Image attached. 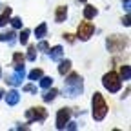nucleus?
Returning a JSON list of instances; mask_svg holds the SVG:
<instances>
[{
	"label": "nucleus",
	"instance_id": "obj_25",
	"mask_svg": "<svg viewBox=\"0 0 131 131\" xmlns=\"http://www.w3.org/2000/svg\"><path fill=\"white\" fill-rule=\"evenodd\" d=\"M37 51H42V53H47V51H49V44H47L44 38L37 44Z\"/></svg>",
	"mask_w": 131,
	"mask_h": 131
},
{
	"label": "nucleus",
	"instance_id": "obj_6",
	"mask_svg": "<svg viewBox=\"0 0 131 131\" xmlns=\"http://www.w3.org/2000/svg\"><path fill=\"white\" fill-rule=\"evenodd\" d=\"M46 118H47V111H46V107H42V106L29 107V109L26 111V120H27L29 124H33V122H44Z\"/></svg>",
	"mask_w": 131,
	"mask_h": 131
},
{
	"label": "nucleus",
	"instance_id": "obj_7",
	"mask_svg": "<svg viewBox=\"0 0 131 131\" xmlns=\"http://www.w3.org/2000/svg\"><path fill=\"white\" fill-rule=\"evenodd\" d=\"M26 78V66H18V68H15V73L13 75H7L6 77V82L9 86L16 88V86H22V80Z\"/></svg>",
	"mask_w": 131,
	"mask_h": 131
},
{
	"label": "nucleus",
	"instance_id": "obj_11",
	"mask_svg": "<svg viewBox=\"0 0 131 131\" xmlns=\"http://www.w3.org/2000/svg\"><path fill=\"white\" fill-rule=\"evenodd\" d=\"M49 58H51L53 62H58L62 57H64V47L62 46H55V47H49V51H47Z\"/></svg>",
	"mask_w": 131,
	"mask_h": 131
},
{
	"label": "nucleus",
	"instance_id": "obj_18",
	"mask_svg": "<svg viewBox=\"0 0 131 131\" xmlns=\"http://www.w3.org/2000/svg\"><path fill=\"white\" fill-rule=\"evenodd\" d=\"M38 84H40L42 89L51 88V86H53V77H46V75H42V77L38 78Z\"/></svg>",
	"mask_w": 131,
	"mask_h": 131
},
{
	"label": "nucleus",
	"instance_id": "obj_13",
	"mask_svg": "<svg viewBox=\"0 0 131 131\" xmlns=\"http://www.w3.org/2000/svg\"><path fill=\"white\" fill-rule=\"evenodd\" d=\"M58 62H60V64H58V73H60L62 77H66V75L71 71V66H73V64H71V60H69V58H66V60H62V58H60Z\"/></svg>",
	"mask_w": 131,
	"mask_h": 131
},
{
	"label": "nucleus",
	"instance_id": "obj_17",
	"mask_svg": "<svg viewBox=\"0 0 131 131\" xmlns=\"http://www.w3.org/2000/svg\"><path fill=\"white\" fill-rule=\"evenodd\" d=\"M33 33H35V38H37V40H42V38L47 35V24H46V22L38 24V26L35 27V31H33Z\"/></svg>",
	"mask_w": 131,
	"mask_h": 131
},
{
	"label": "nucleus",
	"instance_id": "obj_2",
	"mask_svg": "<svg viewBox=\"0 0 131 131\" xmlns=\"http://www.w3.org/2000/svg\"><path fill=\"white\" fill-rule=\"evenodd\" d=\"M107 111H109V107H107L106 98L100 93H93V96H91V117L96 122H100V120L106 118Z\"/></svg>",
	"mask_w": 131,
	"mask_h": 131
},
{
	"label": "nucleus",
	"instance_id": "obj_32",
	"mask_svg": "<svg viewBox=\"0 0 131 131\" xmlns=\"http://www.w3.org/2000/svg\"><path fill=\"white\" fill-rule=\"evenodd\" d=\"M77 2H82V4H86V2H88V0H77Z\"/></svg>",
	"mask_w": 131,
	"mask_h": 131
},
{
	"label": "nucleus",
	"instance_id": "obj_34",
	"mask_svg": "<svg viewBox=\"0 0 131 131\" xmlns=\"http://www.w3.org/2000/svg\"><path fill=\"white\" fill-rule=\"evenodd\" d=\"M0 78H2V69H0Z\"/></svg>",
	"mask_w": 131,
	"mask_h": 131
},
{
	"label": "nucleus",
	"instance_id": "obj_1",
	"mask_svg": "<svg viewBox=\"0 0 131 131\" xmlns=\"http://www.w3.org/2000/svg\"><path fill=\"white\" fill-rule=\"evenodd\" d=\"M84 91V78H82L78 73H71L66 77L64 80V96H69V98H77L82 95Z\"/></svg>",
	"mask_w": 131,
	"mask_h": 131
},
{
	"label": "nucleus",
	"instance_id": "obj_23",
	"mask_svg": "<svg viewBox=\"0 0 131 131\" xmlns=\"http://www.w3.org/2000/svg\"><path fill=\"white\" fill-rule=\"evenodd\" d=\"M26 60H29V62H35V60H37V46H27Z\"/></svg>",
	"mask_w": 131,
	"mask_h": 131
},
{
	"label": "nucleus",
	"instance_id": "obj_3",
	"mask_svg": "<svg viewBox=\"0 0 131 131\" xmlns=\"http://www.w3.org/2000/svg\"><path fill=\"white\" fill-rule=\"evenodd\" d=\"M102 86L109 91V93H118L122 88V78L117 71H109L102 77Z\"/></svg>",
	"mask_w": 131,
	"mask_h": 131
},
{
	"label": "nucleus",
	"instance_id": "obj_22",
	"mask_svg": "<svg viewBox=\"0 0 131 131\" xmlns=\"http://www.w3.org/2000/svg\"><path fill=\"white\" fill-rule=\"evenodd\" d=\"M42 75H44V71H42L40 68H35V69H31V71L27 73V78H29V80H33V82H37Z\"/></svg>",
	"mask_w": 131,
	"mask_h": 131
},
{
	"label": "nucleus",
	"instance_id": "obj_30",
	"mask_svg": "<svg viewBox=\"0 0 131 131\" xmlns=\"http://www.w3.org/2000/svg\"><path fill=\"white\" fill-rule=\"evenodd\" d=\"M122 24H124L126 27L129 26V13H126V16H124V18H122Z\"/></svg>",
	"mask_w": 131,
	"mask_h": 131
},
{
	"label": "nucleus",
	"instance_id": "obj_16",
	"mask_svg": "<svg viewBox=\"0 0 131 131\" xmlns=\"http://www.w3.org/2000/svg\"><path fill=\"white\" fill-rule=\"evenodd\" d=\"M96 15H98V9L95 6H91V4H86V7H84V20H93Z\"/></svg>",
	"mask_w": 131,
	"mask_h": 131
},
{
	"label": "nucleus",
	"instance_id": "obj_21",
	"mask_svg": "<svg viewBox=\"0 0 131 131\" xmlns=\"http://www.w3.org/2000/svg\"><path fill=\"white\" fill-rule=\"evenodd\" d=\"M120 78L122 80H129L131 78V68H129V64H122L120 66Z\"/></svg>",
	"mask_w": 131,
	"mask_h": 131
},
{
	"label": "nucleus",
	"instance_id": "obj_4",
	"mask_svg": "<svg viewBox=\"0 0 131 131\" xmlns=\"http://www.w3.org/2000/svg\"><path fill=\"white\" fill-rule=\"evenodd\" d=\"M127 44H129V40L124 35H111V37L106 38V47H107L109 53H120V51H124V47H127Z\"/></svg>",
	"mask_w": 131,
	"mask_h": 131
},
{
	"label": "nucleus",
	"instance_id": "obj_8",
	"mask_svg": "<svg viewBox=\"0 0 131 131\" xmlns=\"http://www.w3.org/2000/svg\"><path fill=\"white\" fill-rule=\"evenodd\" d=\"M71 115H73V111L69 107H60L57 111V129H64L66 124L71 120Z\"/></svg>",
	"mask_w": 131,
	"mask_h": 131
},
{
	"label": "nucleus",
	"instance_id": "obj_10",
	"mask_svg": "<svg viewBox=\"0 0 131 131\" xmlns=\"http://www.w3.org/2000/svg\"><path fill=\"white\" fill-rule=\"evenodd\" d=\"M66 18H68V6H57V9H55V22L62 24V22H66Z\"/></svg>",
	"mask_w": 131,
	"mask_h": 131
},
{
	"label": "nucleus",
	"instance_id": "obj_24",
	"mask_svg": "<svg viewBox=\"0 0 131 131\" xmlns=\"http://www.w3.org/2000/svg\"><path fill=\"white\" fill-rule=\"evenodd\" d=\"M9 24L13 26V29H22V18L20 16H13V18L9 20Z\"/></svg>",
	"mask_w": 131,
	"mask_h": 131
},
{
	"label": "nucleus",
	"instance_id": "obj_26",
	"mask_svg": "<svg viewBox=\"0 0 131 131\" xmlns=\"http://www.w3.org/2000/svg\"><path fill=\"white\" fill-rule=\"evenodd\" d=\"M22 91H26V93H33V95H37V86H35V84H26V86H22Z\"/></svg>",
	"mask_w": 131,
	"mask_h": 131
},
{
	"label": "nucleus",
	"instance_id": "obj_19",
	"mask_svg": "<svg viewBox=\"0 0 131 131\" xmlns=\"http://www.w3.org/2000/svg\"><path fill=\"white\" fill-rule=\"evenodd\" d=\"M24 62H26V57H24L22 53H18V51H15V53H13V68L24 66Z\"/></svg>",
	"mask_w": 131,
	"mask_h": 131
},
{
	"label": "nucleus",
	"instance_id": "obj_33",
	"mask_svg": "<svg viewBox=\"0 0 131 131\" xmlns=\"http://www.w3.org/2000/svg\"><path fill=\"white\" fill-rule=\"evenodd\" d=\"M4 7H6V6H2V4H0V13H2V9H4Z\"/></svg>",
	"mask_w": 131,
	"mask_h": 131
},
{
	"label": "nucleus",
	"instance_id": "obj_20",
	"mask_svg": "<svg viewBox=\"0 0 131 131\" xmlns=\"http://www.w3.org/2000/svg\"><path fill=\"white\" fill-rule=\"evenodd\" d=\"M29 35H31V31L26 29V27H22L20 35H18V42H20L22 46H27V42H29Z\"/></svg>",
	"mask_w": 131,
	"mask_h": 131
},
{
	"label": "nucleus",
	"instance_id": "obj_27",
	"mask_svg": "<svg viewBox=\"0 0 131 131\" xmlns=\"http://www.w3.org/2000/svg\"><path fill=\"white\" fill-rule=\"evenodd\" d=\"M62 38L68 42V44H75V35H71V33H64Z\"/></svg>",
	"mask_w": 131,
	"mask_h": 131
},
{
	"label": "nucleus",
	"instance_id": "obj_5",
	"mask_svg": "<svg viewBox=\"0 0 131 131\" xmlns=\"http://www.w3.org/2000/svg\"><path fill=\"white\" fill-rule=\"evenodd\" d=\"M93 35H95V24H91L89 20L78 24V27H77V38H78V40L88 42Z\"/></svg>",
	"mask_w": 131,
	"mask_h": 131
},
{
	"label": "nucleus",
	"instance_id": "obj_15",
	"mask_svg": "<svg viewBox=\"0 0 131 131\" xmlns=\"http://www.w3.org/2000/svg\"><path fill=\"white\" fill-rule=\"evenodd\" d=\"M15 37H16V35H15V31H13V29H9V31H2V33H0V42L15 44V42H16Z\"/></svg>",
	"mask_w": 131,
	"mask_h": 131
},
{
	"label": "nucleus",
	"instance_id": "obj_14",
	"mask_svg": "<svg viewBox=\"0 0 131 131\" xmlns=\"http://www.w3.org/2000/svg\"><path fill=\"white\" fill-rule=\"evenodd\" d=\"M57 95H58V89H55V88L51 86V88H47L46 93L42 95V100H44L46 104H49V102H53L55 98H57Z\"/></svg>",
	"mask_w": 131,
	"mask_h": 131
},
{
	"label": "nucleus",
	"instance_id": "obj_29",
	"mask_svg": "<svg viewBox=\"0 0 131 131\" xmlns=\"http://www.w3.org/2000/svg\"><path fill=\"white\" fill-rule=\"evenodd\" d=\"M122 4H124V9H126V13H129V6H131V0H122Z\"/></svg>",
	"mask_w": 131,
	"mask_h": 131
},
{
	"label": "nucleus",
	"instance_id": "obj_12",
	"mask_svg": "<svg viewBox=\"0 0 131 131\" xmlns=\"http://www.w3.org/2000/svg\"><path fill=\"white\" fill-rule=\"evenodd\" d=\"M11 13H13V9H11L9 6H6V7L2 9V13H0V27H6V26L9 24V20H11Z\"/></svg>",
	"mask_w": 131,
	"mask_h": 131
},
{
	"label": "nucleus",
	"instance_id": "obj_31",
	"mask_svg": "<svg viewBox=\"0 0 131 131\" xmlns=\"http://www.w3.org/2000/svg\"><path fill=\"white\" fill-rule=\"evenodd\" d=\"M4 93H6L4 89H0V100H2V98H4Z\"/></svg>",
	"mask_w": 131,
	"mask_h": 131
},
{
	"label": "nucleus",
	"instance_id": "obj_9",
	"mask_svg": "<svg viewBox=\"0 0 131 131\" xmlns=\"http://www.w3.org/2000/svg\"><path fill=\"white\" fill-rule=\"evenodd\" d=\"M4 100H6L7 106H16V104L20 102V93L16 91V89H11L7 93H4Z\"/></svg>",
	"mask_w": 131,
	"mask_h": 131
},
{
	"label": "nucleus",
	"instance_id": "obj_28",
	"mask_svg": "<svg viewBox=\"0 0 131 131\" xmlns=\"http://www.w3.org/2000/svg\"><path fill=\"white\" fill-rule=\"evenodd\" d=\"M77 127H78V126H77V122H68L64 129H68V131H75Z\"/></svg>",
	"mask_w": 131,
	"mask_h": 131
}]
</instances>
